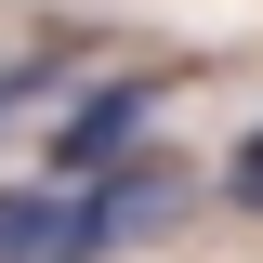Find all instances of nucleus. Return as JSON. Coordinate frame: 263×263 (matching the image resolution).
<instances>
[{
    "instance_id": "obj_1",
    "label": "nucleus",
    "mask_w": 263,
    "mask_h": 263,
    "mask_svg": "<svg viewBox=\"0 0 263 263\" xmlns=\"http://www.w3.org/2000/svg\"><path fill=\"white\" fill-rule=\"evenodd\" d=\"M145 132H158V79H105V92H79L66 132H53V184H105V171H132Z\"/></svg>"
},
{
    "instance_id": "obj_3",
    "label": "nucleus",
    "mask_w": 263,
    "mask_h": 263,
    "mask_svg": "<svg viewBox=\"0 0 263 263\" xmlns=\"http://www.w3.org/2000/svg\"><path fill=\"white\" fill-rule=\"evenodd\" d=\"M237 197H263V132H250V145H237Z\"/></svg>"
},
{
    "instance_id": "obj_2",
    "label": "nucleus",
    "mask_w": 263,
    "mask_h": 263,
    "mask_svg": "<svg viewBox=\"0 0 263 263\" xmlns=\"http://www.w3.org/2000/svg\"><path fill=\"white\" fill-rule=\"evenodd\" d=\"M0 263H105V211L79 184H13L0 197Z\"/></svg>"
}]
</instances>
